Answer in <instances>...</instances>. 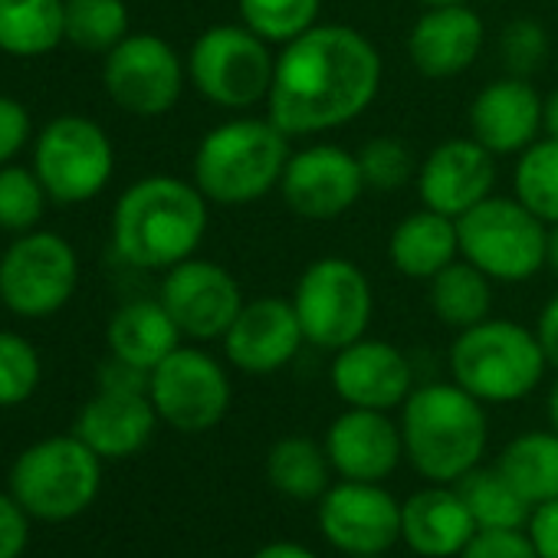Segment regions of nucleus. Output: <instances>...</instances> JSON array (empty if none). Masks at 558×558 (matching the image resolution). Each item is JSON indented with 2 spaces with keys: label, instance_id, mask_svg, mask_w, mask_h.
<instances>
[{
  "label": "nucleus",
  "instance_id": "nucleus-19",
  "mask_svg": "<svg viewBox=\"0 0 558 558\" xmlns=\"http://www.w3.org/2000/svg\"><path fill=\"white\" fill-rule=\"evenodd\" d=\"M414 187L424 207L457 220L493 194L496 155L483 148L473 135L447 138L424 155Z\"/></svg>",
  "mask_w": 558,
  "mask_h": 558
},
{
  "label": "nucleus",
  "instance_id": "nucleus-35",
  "mask_svg": "<svg viewBox=\"0 0 558 558\" xmlns=\"http://www.w3.org/2000/svg\"><path fill=\"white\" fill-rule=\"evenodd\" d=\"M47 201L50 194L34 168H24L17 161L0 165V230L14 236L37 230Z\"/></svg>",
  "mask_w": 558,
  "mask_h": 558
},
{
  "label": "nucleus",
  "instance_id": "nucleus-41",
  "mask_svg": "<svg viewBox=\"0 0 558 558\" xmlns=\"http://www.w3.org/2000/svg\"><path fill=\"white\" fill-rule=\"evenodd\" d=\"M31 542V515L11 489H0V558H24Z\"/></svg>",
  "mask_w": 558,
  "mask_h": 558
},
{
  "label": "nucleus",
  "instance_id": "nucleus-8",
  "mask_svg": "<svg viewBox=\"0 0 558 558\" xmlns=\"http://www.w3.org/2000/svg\"><path fill=\"white\" fill-rule=\"evenodd\" d=\"M187 83L201 99L227 112L266 106L276 50L243 24H214L187 50Z\"/></svg>",
  "mask_w": 558,
  "mask_h": 558
},
{
  "label": "nucleus",
  "instance_id": "nucleus-22",
  "mask_svg": "<svg viewBox=\"0 0 558 558\" xmlns=\"http://www.w3.org/2000/svg\"><path fill=\"white\" fill-rule=\"evenodd\" d=\"M486 44V24L470 4L424 8L408 34V60L427 80L466 73Z\"/></svg>",
  "mask_w": 558,
  "mask_h": 558
},
{
  "label": "nucleus",
  "instance_id": "nucleus-16",
  "mask_svg": "<svg viewBox=\"0 0 558 558\" xmlns=\"http://www.w3.org/2000/svg\"><path fill=\"white\" fill-rule=\"evenodd\" d=\"M319 532L339 555H388L401 542V502L385 483L339 480L319 499Z\"/></svg>",
  "mask_w": 558,
  "mask_h": 558
},
{
  "label": "nucleus",
  "instance_id": "nucleus-28",
  "mask_svg": "<svg viewBox=\"0 0 558 558\" xmlns=\"http://www.w3.org/2000/svg\"><path fill=\"white\" fill-rule=\"evenodd\" d=\"M427 303L440 326L463 332L493 316V279L470 259L457 256L434 279H427Z\"/></svg>",
  "mask_w": 558,
  "mask_h": 558
},
{
  "label": "nucleus",
  "instance_id": "nucleus-37",
  "mask_svg": "<svg viewBox=\"0 0 558 558\" xmlns=\"http://www.w3.org/2000/svg\"><path fill=\"white\" fill-rule=\"evenodd\" d=\"M44 381L37 345L11 329H0V408L27 404Z\"/></svg>",
  "mask_w": 558,
  "mask_h": 558
},
{
  "label": "nucleus",
  "instance_id": "nucleus-1",
  "mask_svg": "<svg viewBox=\"0 0 558 558\" xmlns=\"http://www.w3.org/2000/svg\"><path fill=\"white\" fill-rule=\"evenodd\" d=\"M385 83L381 50L352 24H316L276 50L266 116L290 138L352 125Z\"/></svg>",
  "mask_w": 558,
  "mask_h": 558
},
{
  "label": "nucleus",
  "instance_id": "nucleus-21",
  "mask_svg": "<svg viewBox=\"0 0 558 558\" xmlns=\"http://www.w3.org/2000/svg\"><path fill=\"white\" fill-rule=\"evenodd\" d=\"M470 135L499 155H519L542 138V93L525 76H499L486 83L466 109Z\"/></svg>",
  "mask_w": 558,
  "mask_h": 558
},
{
  "label": "nucleus",
  "instance_id": "nucleus-47",
  "mask_svg": "<svg viewBox=\"0 0 558 558\" xmlns=\"http://www.w3.org/2000/svg\"><path fill=\"white\" fill-rule=\"evenodd\" d=\"M545 269L558 276V223L548 227V246H545Z\"/></svg>",
  "mask_w": 558,
  "mask_h": 558
},
{
  "label": "nucleus",
  "instance_id": "nucleus-42",
  "mask_svg": "<svg viewBox=\"0 0 558 558\" xmlns=\"http://www.w3.org/2000/svg\"><path fill=\"white\" fill-rule=\"evenodd\" d=\"M151 372L129 365L116 355H109L99 365V391H116V395H148Z\"/></svg>",
  "mask_w": 558,
  "mask_h": 558
},
{
  "label": "nucleus",
  "instance_id": "nucleus-15",
  "mask_svg": "<svg viewBox=\"0 0 558 558\" xmlns=\"http://www.w3.org/2000/svg\"><path fill=\"white\" fill-rule=\"evenodd\" d=\"M158 300L171 313L181 336L191 342L223 339V332L246 303L240 279L223 263L204 256H191L165 269Z\"/></svg>",
  "mask_w": 558,
  "mask_h": 558
},
{
  "label": "nucleus",
  "instance_id": "nucleus-5",
  "mask_svg": "<svg viewBox=\"0 0 558 558\" xmlns=\"http://www.w3.org/2000/svg\"><path fill=\"white\" fill-rule=\"evenodd\" d=\"M548 372L535 329L489 316L450 345V381L483 404H515L529 398Z\"/></svg>",
  "mask_w": 558,
  "mask_h": 558
},
{
  "label": "nucleus",
  "instance_id": "nucleus-34",
  "mask_svg": "<svg viewBox=\"0 0 558 558\" xmlns=\"http://www.w3.org/2000/svg\"><path fill=\"white\" fill-rule=\"evenodd\" d=\"M240 24L272 47H283L319 24L323 0H236Z\"/></svg>",
  "mask_w": 558,
  "mask_h": 558
},
{
  "label": "nucleus",
  "instance_id": "nucleus-38",
  "mask_svg": "<svg viewBox=\"0 0 558 558\" xmlns=\"http://www.w3.org/2000/svg\"><path fill=\"white\" fill-rule=\"evenodd\" d=\"M548 31L535 17H515L499 34V60L509 76H532L548 57Z\"/></svg>",
  "mask_w": 558,
  "mask_h": 558
},
{
  "label": "nucleus",
  "instance_id": "nucleus-2",
  "mask_svg": "<svg viewBox=\"0 0 558 558\" xmlns=\"http://www.w3.org/2000/svg\"><path fill=\"white\" fill-rule=\"evenodd\" d=\"M210 227V201L194 181L148 174L132 181L109 220V240L122 263L165 272L197 256Z\"/></svg>",
  "mask_w": 558,
  "mask_h": 558
},
{
  "label": "nucleus",
  "instance_id": "nucleus-17",
  "mask_svg": "<svg viewBox=\"0 0 558 558\" xmlns=\"http://www.w3.org/2000/svg\"><path fill=\"white\" fill-rule=\"evenodd\" d=\"M223 359L233 372L263 378L283 372L306 345L296 310L283 296H259L243 303L220 339Z\"/></svg>",
  "mask_w": 558,
  "mask_h": 558
},
{
  "label": "nucleus",
  "instance_id": "nucleus-14",
  "mask_svg": "<svg viewBox=\"0 0 558 558\" xmlns=\"http://www.w3.org/2000/svg\"><path fill=\"white\" fill-rule=\"evenodd\" d=\"M365 178L359 155L336 145L316 142L296 148L287 161V171L279 178V197L283 204L313 223H329L349 214L359 197L365 194Z\"/></svg>",
  "mask_w": 558,
  "mask_h": 558
},
{
  "label": "nucleus",
  "instance_id": "nucleus-6",
  "mask_svg": "<svg viewBox=\"0 0 558 558\" xmlns=\"http://www.w3.org/2000/svg\"><path fill=\"white\" fill-rule=\"evenodd\" d=\"M8 489L31 519L60 525L83 515L102 489V457L76 434H53L14 460Z\"/></svg>",
  "mask_w": 558,
  "mask_h": 558
},
{
  "label": "nucleus",
  "instance_id": "nucleus-48",
  "mask_svg": "<svg viewBox=\"0 0 558 558\" xmlns=\"http://www.w3.org/2000/svg\"><path fill=\"white\" fill-rule=\"evenodd\" d=\"M548 427L558 434V378H555V385L548 391Z\"/></svg>",
  "mask_w": 558,
  "mask_h": 558
},
{
  "label": "nucleus",
  "instance_id": "nucleus-36",
  "mask_svg": "<svg viewBox=\"0 0 558 558\" xmlns=\"http://www.w3.org/2000/svg\"><path fill=\"white\" fill-rule=\"evenodd\" d=\"M355 155H359V165H362L365 187L375 191V194H395V191L417 181L421 158L411 151L408 142H401L395 135L368 138Z\"/></svg>",
  "mask_w": 558,
  "mask_h": 558
},
{
  "label": "nucleus",
  "instance_id": "nucleus-10",
  "mask_svg": "<svg viewBox=\"0 0 558 558\" xmlns=\"http://www.w3.org/2000/svg\"><path fill=\"white\" fill-rule=\"evenodd\" d=\"M80 287V253L57 230H31L0 253V303L17 319L57 316Z\"/></svg>",
  "mask_w": 558,
  "mask_h": 558
},
{
  "label": "nucleus",
  "instance_id": "nucleus-45",
  "mask_svg": "<svg viewBox=\"0 0 558 558\" xmlns=\"http://www.w3.org/2000/svg\"><path fill=\"white\" fill-rule=\"evenodd\" d=\"M250 558H319L313 548L300 545V542H290V538H276V542H266L259 545Z\"/></svg>",
  "mask_w": 558,
  "mask_h": 558
},
{
  "label": "nucleus",
  "instance_id": "nucleus-50",
  "mask_svg": "<svg viewBox=\"0 0 558 558\" xmlns=\"http://www.w3.org/2000/svg\"><path fill=\"white\" fill-rule=\"evenodd\" d=\"M342 558H388V555H342Z\"/></svg>",
  "mask_w": 558,
  "mask_h": 558
},
{
  "label": "nucleus",
  "instance_id": "nucleus-25",
  "mask_svg": "<svg viewBox=\"0 0 558 558\" xmlns=\"http://www.w3.org/2000/svg\"><path fill=\"white\" fill-rule=\"evenodd\" d=\"M457 256H460L457 220L424 204L404 214L388 236V263L395 266V272H401L404 279H417V283L434 279Z\"/></svg>",
  "mask_w": 558,
  "mask_h": 558
},
{
  "label": "nucleus",
  "instance_id": "nucleus-12",
  "mask_svg": "<svg viewBox=\"0 0 558 558\" xmlns=\"http://www.w3.org/2000/svg\"><path fill=\"white\" fill-rule=\"evenodd\" d=\"M106 96L135 119L168 116L187 86L184 57L158 34H129L102 57Z\"/></svg>",
  "mask_w": 558,
  "mask_h": 558
},
{
  "label": "nucleus",
  "instance_id": "nucleus-43",
  "mask_svg": "<svg viewBox=\"0 0 558 558\" xmlns=\"http://www.w3.org/2000/svg\"><path fill=\"white\" fill-rule=\"evenodd\" d=\"M525 532H529L538 558H558V496L532 506Z\"/></svg>",
  "mask_w": 558,
  "mask_h": 558
},
{
  "label": "nucleus",
  "instance_id": "nucleus-7",
  "mask_svg": "<svg viewBox=\"0 0 558 558\" xmlns=\"http://www.w3.org/2000/svg\"><path fill=\"white\" fill-rule=\"evenodd\" d=\"M303 326L306 345L339 352L368 336L375 316V290L368 272L349 256L313 259L290 296Z\"/></svg>",
  "mask_w": 558,
  "mask_h": 558
},
{
  "label": "nucleus",
  "instance_id": "nucleus-13",
  "mask_svg": "<svg viewBox=\"0 0 558 558\" xmlns=\"http://www.w3.org/2000/svg\"><path fill=\"white\" fill-rule=\"evenodd\" d=\"M148 398L158 421L178 434L214 430L233 401V385L220 359L197 345H178L161 365L151 368Z\"/></svg>",
  "mask_w": 558,
  "mask_h": 558
},
{
  "label": "nucleus",
  "instance_id": "nucleus-29",
  "mask_svg": "<svg viewBox=\"0 0 558 558\" xmlns=\"http://www.w3.org/2000/svg\"><path fill=\"white\" fill-rule=\"evenodd\" d=\"M66 44V0H0V53L37 60Z\"/></svg>",
  "mask_w": 558,
  "mask_h": 558
},
{
  "label": "nucleus",
  "instance_id": "nucleus-49",
  "mask_svg": "<svg viewBox=\"0 0 558 558\" xmlns=\"http://www.w3.org/2000/svg\"><path fill=\"white\" fill-rule=\"evenodd\" d=\"M421 11L424 8H450V4H470V0H417Z\"/></svg>",
  "mask_w": 558,
  "mask_h": 558
},
{
  "label": "nucleus",
  "instance_id": "nucleus-40",
  "mask_svg": "<svg viewBox=\"0 0 558 558\" xmlns=\"http://www.w3.org/2000/svg\"><path fill=\"white\" fill-rule=\"evenodd\" d=\"M34 142V116L31 109L0 93V165L17 161V155Z\"/></svg>",
  "mask_w": 558,
  "mask_h": 558
},
{
  "label": "nucleus",
  "instance_id": "nucleus-31",
  "mask_svg": "<svg viewBox=\"0 0 558 558\" xmlns=\"http://www.w3.org/2000/svg\"><path fill=\"white\" fill-rule=\"evenodd\" d=\"M476 522V529H525L532 506L509 486L499 466H476L453 483Z\"/></svg>",
  "mask_w": 558,
  "mask_h": 558
},
{
  "label": "nucleus",
  "instance_id": "nucleus-27",
  "mask_svg": "<svg viewBox=\"0 0 558 558\" xmlns=\"http://www.w3.org/2000/svg\"><path fill=\"white\" fill-rule=\"evenodd\" d=\"M263 470L269 486L293 502H319L332 486V463L326 447L303 434H287L272 440Z\"/></svg>",
  "mask_w": 558,
  "mask_h": 558
},
{
  "label": "nucleus",
  "instance_id": "nucleus-46",
  "mask_svg": "<svg viewBox=\"0 0 558 558\" xmlns=\"http://www.w3.org/2000/svg\"><path fill=\"white\" fill-rule=\"evenodd\" d=\"M542 135L558 138V86L542 96Z\"/></svg>",
  "mask_w": 558,
  "mask_h": 558
},
{
  "label": "nucleus",
  "instance_id": "nucleus-39",
  "mask_svg": "<svg viewBox=\"0 0 558 558\" xmlns=\"http://www.w3.org/2000/svg\"><path fill=\"white\" fill-rule=\"evenodd\" d=\"M457 558H538L525 529H476Z\"/></svg>",
  "mask_w": 558,
  "mask_h": 558
},
{
  "label": "nucleus",
  "instance_id": "nucleus-44",
  "mask_svg": "<svg viewBox=\"0 0 558 558\" xmlns=\"http://www.w3.org/2000/svg\"><path fill=\"white\" fill-rule=\"evenodd\" d=\"M535 336H538V345L548 359V368L558 372V293L542 306V313L535 319Z\"/></svg>",
  "mask_w": 558,
  "mask_h": 558
},
{
  "label": "nucleus",
  "instance_id": "nucleus-32",
  "mask_svg": "<svg viewBox=\"0 0 558 558\" xmlns=\"http://www.w3.org/2000/svg\"><path fill=\"white\" fill-rule=\"evenodd\" d=\"M512 197L548 227L558 223V138H535L512 165Z\"/></svg>",
  "mask_w": 558,
  "mask_h": 558
},
{
  "label": "nucleus",
  "instance_id": "nucleus-20",
  "mask_svg": "<svg viewBox=\"0 0 558 558\" xmlns=\"http://www.w3.org/2000/svg\"><path fill=\"white\" fill-rule=\"evenodd\" d=\"M323 447L339 480L385 483L404 460L401 427L388 411L345 408L326 430Z\"/></svg>",
  "mask_w": 558,
  "mask_h": 558
},
{
  "label": "nucleus",
  "instance_id": "nucleus-4",
  "mask_svg": "<svg viewBox=\"0 0 558 558\" xmlns=\"http://www.w3.org/2000/svg\"><path fill=\"white\" fill-rule=\"evenodd\" d=\"M290 155L293 138L269 116L240 112L204 132L194 148L191 181L210 204L243 207L279 191Z\"/></svg>",
  "mask_w": 558,
  "mask_h": 558
},
{
  "label": "nucleus",
  "instance_id": "nucleus-18",
  "mask_svg": "<svg viewBox=\"0 0 558 558\" xmlns=\"http://www.w3.org/2000/svg\"><path fill=\"white\" fill-rule=\"evenodd\" d=\"M329 385L345 408L368 411H401L414 385L411 359L385 339H359L332 352Z\"/></svg>",
  "mask_w": 558,
  "mask_h": 558
},
{
  "label": "nucleus",
  "instance_id": "nucleus-9",
  "mask_svg": "<svg viewBox=\"0 0 558 558\" xmlns=\"http://www.w3.org/2000/svg\"><path fill=\"white\" fill-rule=\"evenodd\" d=\"M457 236L460 256L493 283H525L545 269L548 223L515 197L489 194L457 217Z\"/></svg>",
  "mask_w": 558,
  "mask_h": 558
},
{
  "label": "nucleus",
  "instance_id": "nucleus-11",
  "mask_svg": "<svg viewBox=\"0 0 558 558\" xmlns=\"http://www.w3.org/2000/svg\"><path fill=\"white\" fill-rule=\"evenodd\" d=\"M31 168L50 201L76 207L99 197L116 174V145L109 132L86 116H57L34 135Z\"/></svg>",
  "mask_w": 558,
  "mask_h": 558
},
{
  "label": "nucleus",
  "instance_id": "nucleus-23",
  "mask_svg": "<svg viewBox=\"0 0 558 558\" xmlns=\"http://www.w3.org/2000/svg\"><path fill=\"white\" fill-rule=\"evenodd\" d=\"M476 522L457 486L427 483L401 502V542L417 558H457Z\"/></svg>",
  "mask_w": 558,
  "mask_h": 558
},
{
  "label": "nucleus",
  "instance_id": "nucleus-3",
  "mask_svg": "<svg viewBox=\"0 0 558 558\" xmlns=\"http://www.w3.org/2000/svg\"><path fill=\"white\" fill-rule=\"evenodd\" d=\"M404 460L424 483H460L483 463L489 444L486 404L457 381L417 385L401 404Z\"/></svg>",
  "mask_w": 558,
  "mask_h": 558
},
{
  "label": "nucleus",
  "instance_id": "nucleus-24",
  "mask_svg": "<svg viewBox=\"0 0 558 558\" xmlns=\"http://www.w3.org/2000/svg\"><path fill=\"white\" fill-rule=\"evenodd\" d=\"M158 424L161 421L148 395L96 391L83 404L73 434L102 460H125L148 447Z\"/></svg>",
  "mask_w": 558,
  "mask_h": 558
},
{
  "label": "nucleus",
  "instance_id": "nucleus-33",
  "mask_svg": "<svg viewBox=\"0 0 558 558\" xmlns=\"http://www.w3.org/2000/svg\"><path fill=\"white\" fill-rule=\"evenodd\" d=\"M125 0H66V44L106 57L129 37Z\"/></svg>",
  "mask_w": 558,
  "mask_h": 558
},
{
  "label": "nucleus",
  "instance_id": "nucleus-26",
  "mask_svg": "<svg viewBox=\"0 0 558 558\" xmlns=\"http://www.w3.org/2000/svg\"><path fill=\"white\" fill-rule=\"evenodd\" d=\"M184 342L161 300H132L119 306L106 326L109 355L151 372Z\"/></svg>",
  "mask_w": 558,
  "mask_h": 558
},
{
  "label": "nucleus",
  "instance_id": "nucleus-30",
  "mask_svg": "<svg viewBox=\"0 0 558 558\" xmlns=\"http://www.w3.org/2000/svg\"><path fill=\"white\" fill-rule=\"evenodd\" d=\"M496 466L529 506L555 499L558 496V434L551 427L515 434L499 450Z\"/></svg>",
  "mask_w": 558,
  "mask_h": 558
}]
</instances>
